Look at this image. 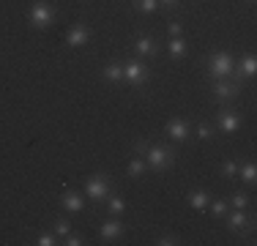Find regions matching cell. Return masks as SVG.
Returning a JSON list of instances; mask_svg holds the SVG:
<instances>
[{"label":"cell","mask_w":257,"mask_h":246,"mask_svg":"<svg viewBox=\"0 0 257 246\" xmlns=\"http://www.w3.org/2000/svg\"><path fill=\"white\" fill-rule=\"evenodd\" d=\"M143 156H145V164H148L151 170H167L170 164H175V159H178L173 148H164V145H145Z\"/></svg>","instance_id":"obj_1"},{"label":"cell","mask_w":257,"mask_h":246,"mask_svg":"<svg viewBox=\"0 0 257 246\" xmlns=\"http://www.w3.org/2000/svg\"><path fill=\"white\" fill-rule=\"evenodd\" d=\"M109 194H112V183H109V178L104 172H96L93 178H88V183H85V197L88 200L104 202Z\"/></svg>","instance_id":"obj_2"},{"label":"cell","mask_w":257,"mask_h":246,"mask_svg":"<svg viewBox=\"0 0 257 246\" xmlns=\"http://www.w3.org/2000/svg\"><path fill=\"white\" fill-rule=\"evenodd\" d=\"M55 22V6L47 3V0H39V3H33V9H30V25L39 30L50 28Z\"/></svg>","instance_id":"obj_3"},{"label":"cell","mask_w":257,"mask_h":246,"mask_svg":"<svg viewBox=\"0 0 257 246\" xmlns=\"http://www.w3.org/2000/svg\"><path fill=\"white\" fill-rule=\"evenodd\" d=\"M232 66L235 63H232L230 52H213L211 60H208V71H211L213 79H227L232 74Z\"/></svg>","instance_id":"obj_4"},{"label":"cell","mask_w":257,"mask_h":246,"mask_svg":"<svg viewBox=\"0 0 257 246\" xmlns=\"http://www.w3.org/2000/svg\"><path fill=\"white\" fill-rule=\"evenodd\" d=\"M123 82L128 85H145L148 82V66L143 60H126L123 63Z\"/></svg>","instance_id":"obj_5"},{"label":"cell","mask_w":257,"mask_h":246,"mask_svg":"<svg viewBox=\"0 0 257 246\" xmlns=\"http://www.w3.org/2000/svg\"><path fill=\"white\" fill-rule=\"evenodd\" d=\"M238 93H241V85L238 82H227V79H216V82H213V98L222 101V104L232 101Z\"/></svg>","instance_id":"obj_6"},{"label":"cell","mask_w":257,"mask_h":246,"mask_svg":"<svg viewBox=\"0 0 257 246\" xmlns=\"http://www.w3.org/2000/svg\"><path fill=\"white\" fill-rule=\"evenodd\" d=\"M254 71H257V60H254V55H243V58L238 60L235 66H232V74H235V82H238V85H241L243 79L254 77Z\"/></svg>","instance_id":"obj_7"},{"label":"cell","mask_w":257,"mask_h":246,"mask_svg":"<svg viewBox=\"0 0 257 246\" xmlns=\"http://www.w3.org/2000/svg\"><path fill=\"white\" fill-rule=\"evenodd\" d=\"M164 132H167L170 140H175V143H183V140H189V134H192V129H189L186 120L181 118H173L167 120V126H164Z\"/></svg>","instance_id":"obj_8"},{"label":"cell","mask_w":257,"mask_h":246,"mask_svg":"<svg viewBox=\"0 0 257 246\" xmlns=\"http://www.w3.org/2000/svg\"><path fill=\"white\" fill-rule=\"evenodd\" d=\"M238 126H241V115L230 112V109H224V112H219V115H216V132L232 134Z\"/></svg>","instance_id":"obj_9"},{"label":"cell","mask_w":257,"mask_h":246,"mask_svg":"<svg viewBox=\"0 0 257 246\" xmlns=\"http://www.w3.org/2000/svg\"><path fill=\"white\" fill-rule=\"evenodd\" d=\"M88 41H90V28H85V25H74V28L66 33V44L74 47V49L85 47Z\"/></svg>","instance_id":"obj_10"},{"label":"cell","mask_w":257,"mask_h":246,"mask_svg":"<svg viewBox=\"0 0 257 246\" xmlns=\"http://www.w3.org/2000/svg\"><path fill=\"white\" fill-rule=\"evenodd\" d=\"M227 227H230V232H243L246 227L252 230V227H254V219L246 216L243 211H235V213H230V216H227Z\"/></svg>","instance_id":"obj_11"},{"label":"cell","mask_w":257,"mask_h":246,"mask_svg":"<svg viewBox=\"0 0 257 246\" xmlns=\"http://www.w3.org/2000/svg\"><path fill=\"white\" fill-rule=\"evenodd\" d=\"M60 208L69 213H79L85 208V194H77V192H66L60 197Z\"/></svg>","instance_id":"obj_12"},{"label":"cell","mask_w":257,"mask_h":246,"mask_svg":"<svg viewBox=\"0 0 257 246\" xmlns=\"http://www.w3.org/2000/svg\"><path fill=\"white\" fill-rule=\"evenodd\" d=\"M99 232H101L104 241H118V238L123 235V224L118 221V216H109V221H104Z\"/></svg>","instance_id":"obj_13"},{"label":"cell","mask_w":257,"mask_h":246,"mask_svg":"<svg viewBox=\"0 0 257 246\" xmlns=\"http://www.w3.org/2000/svg\"><path fill=\"white\" fill-rule=\"evenodd\" d=\"M134 49H137V55H143V58H156L159 55V44L151 36H140V39L134 41Z\"/></svg>","instance_id":"obj_14"},{"label":"cell","mask_w":257,"mask_h":246,"mask_svg":"<svg viewBox=\"0 0 257 246\" xmlns=\"http://www.w3.org/2000/svg\"><path fill=\"white\" fill-rule=\"evenodd\" d=\"M101 77L107 79V82H115V85H120V82H123V63H118V60H112V63H107V66H104V71H101Z\"/></svg>","instance_id":"obj_15"},{"label":"cell","mask_w":257,"mask_h":246,"mask_svg":"<svg viewBox=\"0 0 257 246\" xmlns=\"http://www.w3.org/2000/svg\"><path fill=\"white\" fill-rule=\"evenodd\" d=\"M104 205H107V213L109 216H120V213L126 211V200L120 194H109L107 200H104Z\"/></svg>","instance_id":"obj_16"},{"label":"cell","mask_w":257,"mask_h":246,"mask_svg":"<svg viewBox=\"0 0 257 246\" xmlns=\"http://www.w3.org/2000/svg\"><path fill=\"white\" fill-rule=\"evenodd\" d=\"M208 200H211V197H208L205 189H194V192H189V205L197 208V211H203V208L208 205Z\"/></svg>","instance_id":"obj_17"},{"label":"cell","mask_w":257,"mask_h":246,"mask_svg":"<svg viewBox=\"0 0 257 246\" xmlns=\"http://www.w3.org/2000/svg\"><path fill=\"white\" fill-rule=\"evenodd\" d=\"M167 52L173 55V58H183V55H186V41H183L181 36H173V39L167 41Z\"/></svg>","instance_id":"obj_18"},{"label":"cell","mask_w":257,"mask_h":246,"mask_svg":"<svg viewBox=\"0 0 257 246\" xmlns=\"http://www.w3.org/2000/svg\"><path fill=\"white\" fill-rule=\"evenodd\" d=\"M238 175H241L246 183H254V178H257V167H254L252 162H246V164H238Z\"/></svg>","instance_id":"obj_19"},{"label":"cell","mask_w":257,"mask_h":246,"mask_svg":"<svg viewBox=\"0 0 257 246\" xmlns=\"http://www.w3.org/2000/svg\"><path fill=\"white\" fill-rule=\"evenodd\" d=\"M126 170H128V175H132V178H140L145 170H148V164H145V159H132V162L126 164Z\"/></svg>","instance_id":"obj_20"},{"label":"cell","mask_w":257,"mask_h":246,"mask_svg":"<svg viewBox=\"0 0 257 246\" xmlns=\"http://www.w3.org/2000/svg\"><path fill=\"white\" fill-rule=\"evenodd\" d=\"M134 6H137L143 14H154V11L159 9V0H134Z\"/></svg>","instance_id":"obj_21"},{"label":"cell","mask_w":257,"mask_h":246,"mask_svg":"<svg viewBox=\"0 0 257 246\" xmlns=\"http://www.w3.org/2000/svg\"><path fill=\"white\" fill-rule=\"evenodd\" d=\"M69 232H71V221L69 219H58V221H55V235H58V238H66Z\"/></svg>","instance_id":"obj_22"},{"label":"cell","mask_w":257,"mask_h":246,"mask_svg":"<svg viewBox=\"0 0 257 246\" xmlns=\"http://www.w3.org/2000/svg\"><path fill=\"white\" fill-rule=\"evenodd\" d=\"M232 205H235V211H243V208L249 205V194L246 192H235L232 194Z\"/></svg>","instance_id":"obj_23"},{"label":"cell","mask_w":257,"mask_h":246,"mask_svg":"<svg viewBox=\"0 0 257 246\" xmlns=\"http://www.w3.org/2000/svg\"><path fill=\"white\" fill-rule=\"evenodd\" d=\"M208 205H211L213 216H219V219H222L224 213H227V202H222V200H208Z\"/></svg>","instance_id":"obj_24"},{"label":"cell","mask_w":257,"mask_h":246,"mask_svg":"<svg viewBox=\"0 0 257 246\" xmlns=\"http://www.w3.org/2000/svg\"><path fill=\"white\" fill-rule=\"evenodd\" d=\"M224 178H238V162H224L222 167H219Z\"/></svg>","instance_id":"obj_25"},{"label":"cell","mask_w":257,"mask_h":246,"mask_svg":"<svg viewBox=\"0 0 257 246\" xmlns=\"http://www.w3.org/2000/svg\"><path fill=\"white\" fill-rule=\"evenodd\" d=\"M194 134H197L200 140H211V137H213V129L208 126V123H200V126L194 129Z\"/></svg>","instance_id":"obj_26"},{"label":"cell","mask_w":257,"mask_h":246,"mask_svg":"<svg viewBox=\"0 0 257 246\" xmlns=\"http://www.w3.org/2000/svg\"><path fill=\"white\" fill-rule=\"evenodd\" d=\"M55 241H58V235H55V232H41L36 243H39V246H52Z\"/></svg>","instance_id":"obj_27"},{"label":"cell","mask_w":257,"mask_h":246,"mask_svg":"<svg viewBox=\"0 0 257 246\" xmlns=\"http://www.w3.org/2000/svg\"><path fill=\"white\" fill-rule=\"evenodd\" d=\"M156 243H162V246H173V243H181V241H178V235H162Z\"/></svg>","instance_id":"obj_28"},{"label":"cell","mask_w":257,"mask_h":246,"mask_svg":"<svg viewBox=\"0 0 257 246\" xmlns=\"http://www.w3.org/2000/svg\"><path fill=\"white\" fill-rule=\"evenodd\" d=\"M181 30H183V28H181V22H170V25H167L170 39H173V36H181Z\"/></svg>","instance_id":"obj_29"},{"label":"cell","mask_w":257,"mask_h":246,"mask_svg":"<svg viewBox=\"0 0 257 246\" xmlns=\"http://www.w3.org/2000/svg\"><path fill=\"white\" fill-rule=\"evenodd\" d=\"M63 241L69 243V246H79V243H82V235H71V232H69V235H66Z\"/></svg>","instance_id":"obj_30"},{"label":"cell","mask_w":257,"mask_h":246,"mask_svg":"<svg viewBox=\"0 0 257 246\" xmlns=\"http://www.w3.org/2000/svg\"><path fill=\"white\" fill-rule=\"evenodd\" d=\"M159 6H164V9H175V6H178V0H159Z\"/></svg>","instance_id":"obj_31"},{"label":"cell","mask_w":257,"mask_h":246,"mask_svg":"<svg viewBox=\"0 0 257 246\" xmlns=\"http://www.w3.org/2000/svg\"><path fill=\"white\" fill-rule=\"evenodd\" d=\"M249 3H254V0H249Z\"/></svg>","instance_id":"obj_32"}]
</instances>
